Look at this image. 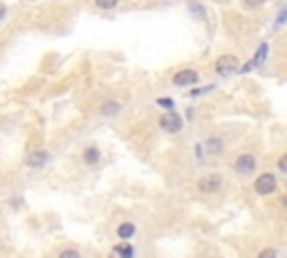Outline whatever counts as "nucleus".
I'll use <instances>...</instances> for the list:
<instances>
[{
    "label": "nucleus",
    "mask_w": 287,
    "mask_h": 258,
    "mask_svg": "<svg viewBox=\"0 0 287 258\" xmlns=\"http://www.w3.org/2000/svg\"><path fill=\"white\" fill-rule=\"evenodd\" d=\"M189 7H191L193 11H197V16H204V11H202V5H195V2H191V5H189Z\"/></svg>",
    "instance_id": "nucleus-18"
},
{
    "label": "nucleus",
    "mask_w": 287,
    "mask_h": 258,
    "mask_svg": "<svg viewBox=\"0 0 287 258\" xmlns=\"http://www.w3.org/2000/svg\"><path fill=\"white\" fill-rule=\"evenodd\" d=\"M236 70H238V58L231 56V54H224V56H220L218 61H215V72H218L220 77H229V74H234Z\"/></svg>",
    "instance_id": "nucleus-2"
},
{
    "label": "nucleus",
    "mask_w": 287,
    "mask_h": 258,
    "mask_svg": "<svg viewBox=\"0 0 287 258\" xmlns=\"http://www.w3.org/2000/svg\"><path fill=\"white\" fill-rule=\"evenodd\" d=\"M160 105H164V108H170V105H173V101H170V99H160Z\"/></svg>",
    "instance_id": "nucleus-20"
},
{
    "label": "nucleus",
    "mask_w": 287,
    "mask_h": 258,
    "mask_svg": "<svg viewBox=\"0 0 287 258\" xmlns=\"http://www.w3.org/2000/svg\"><path fill=\"white\" fill-rule=\"evenodd\" d=\"M200 81V74L195 72V70H182V72H177L175 77H173V83L177 85V88H184V85H193Z\"/></svg>",
    "instance_id": "nucleus-4"
},
{
    "label": "nucleus",
    "mask_w": 287,
    "mask_h": 258,
    "mask_svg": "<svg viewBox=\"0 0 287 258\" xmlns=\"http://www.w3.org/2000/svg\"><path fill=\"white\" fill-rule=\"evenodd\" d=\"M220 184H222L220 175H204V178L197 180V189L202 191V193H213V191L220 189Z\"/></svg>",
    "instance_id": "nucleus-3"
},
{
    "label": "nucleus",
    "mask_w": 287,
    "mask_h": 258,
    "mask_svg": "<svg viewBox=\"0 0 287 258\" xmlns=\"http://www.w3.org/2000/svg\"><path fill=\"white\" fill-rule=\"evenodd\" d=\"M256 169V159L254 155H240L238 159H236V171H238L240 175H249L254 173Z\"/></svg>",
    "instance_id": "nucleus-6"
},
{
    "label": "nucleus",
    "mask_w": 287,
    "mask_h": 258,
    "mask_svg": "<svg viewBox=\"0 0 287 258\" xmlns=\"http://www.w3.org/2000/svg\"><path fill=\"white\" fill-rule=\"evenodd\" d=\"M119 110H121V103H117V101H108V103H103L101 115L103 117H115Z\"/></svg>",
    "instance_id": "nucleus-9"
},
{
    "label": "nucleus",
    "mask_w": 287,
    "mask_h": 258,
    "mask_svg": "<svg viewBox=\"0 0 287 258\" xmlns=\"http://www.w3.org/2000/svg\"><path fill=\"white\" fill-rule=\"evenodd\" d=\"M49 159V155L45 153V151H36V153L27 155V166H32V169H41V166H45V162Z\"/></svg>",
    "instance_id": "nucleus-8"
},
{
    "label": "nucleus",
    "mask_w": 287,
    "mask_h": 258,
    "mask_svg": "<svg viewBox=\"0 0 287 258\" xmlns=\"http://www.w3.org/2000/svg\"><path fill=\"white\" fill-rule=\"evenodd\" d=\"M265 58H267V43H261V48H258L256 56L251 58V63H247L245 68H242V72H251V70H256L258 65L265 63Z\"/></svg>",
    "instance_id": "nucleus-7"
},
{
    "label": "nucleus",
    "mask_w": 287,
    "mask_h": 258,
    "mask_svg": "<svg viewBox=\"0 0 287 258\" xmlns=\"http://www.w3.org/2000/svg\"><path fill=\"white\" fill-rule=\"evenodd\" d=\"M276 186H278V182H276V178H274L271 173H263L261 178L254 182V189H256V193H258V195L274 193V191H276Z\"/></svg>",
    "instance_id": "nucleus-1"
},
{
    "label": "nucleus",
    "mask_w": 287,
    "mask_h": 258,
    "mask_svg": "<svg viewBox=\"0 0 287 258\" xmlns=\"http://www.w3.org/2000/svg\"><path fill=\"white\" fill-rule=\"evenodd\" d=\"M283 206H287V195H285V198H283Z\"/></svg>",
    "instance_id": "nucleus-22"
},
{
    "label": "nucleus",
    "mask_w": 287,
    "mask_h": 258,
    "mask_svg": "<svg viewBox=\"0 0 287 258\" xmlns=\"http://www.w3.org/2000/svg\"><path fill=\"white\" fill-rule=\"evenodd\" d=\"M83 159L88 164H96L99 162V151H96V148H88V151L83 153Z\"/></svg>",
    "instance_id": "nucleus-11"
},
{
    "label": "nucleus",
    "mask_w": 287,
    "mask_h": 258,
    "mask_svg": "<svg viewBox=\"0 0 287 258\" xmlns=\"http://www.w3.org/2000/svg\"><path fill=\"white\" fill-rule=\"evenodd\" d=\"M117 233H119V238H121V240H128V238L135 233V227L130 225V222H126V225H121L117 229Z\"/></svg>",
    "instance_id": "nucleus-10"
},
{
    "label": "nucleus",
    "mask_w": 287,
    "mask_h": 258,
    "mask_svg": "<svg viewBox=\"0 0 287 258\" xmlns=\"http://www.w3.org/2000/svg\"><path fill=\"white\" fill-rule=\"evenodd\" d=\"M209 148H211V153H220L222 142H220V139H209Z\"/></svg>",
    "instance_id": "nucleus-14"
},
{
    "label": "nucleus",
    "mask_w": 287,
    "mask_h": 258,
    "mask_svg": "<svg viewBox=\"0 0 287 258\" xmlns=\"http://www.w3.org/2000/svg\"><path fill=\"white\" fill-rule=\"evenodd\" d=\"M61 258H79V252H72V249H68V252L61 254Z\"/></svg>",
    "instance_id": "nucleus-17"
},
{
    "label": "nucleus",
    "mask_w": 287,
    "mask_h": 258,
    "mask_svg": "<svg viewBox=\"0 0 287 258\" xmlns=\"http://www.w3.org/2000/svg\"><path fill=\"white\" fill-rule=\"evenodd\" d=\"M95 2L99 9H112V7H117V0H95Z\"/></svg>",
    "instance_id": "nucleus-13"
},
{
    "label": "nucleus",
    "mask_w": 287,
    "mask_h": 258,
    "mask_svg": "<svg viewBox=\"0 0 287 258\" xmlns=\"http://www.w3.org/2000/svg\"><path fill=\"white\" fill-rule=\"evenodd\" d=\"M267 256H276V252H274V249H265V252H261V258H267Z\"/></svg>",
    "instance_id": "nucleus-19"
},
{
    "label": "nucleus",
    "mask_w": 287,
    "mask_h": 258,
    "mask_svg": "<svg viewBox=\"0 0 287 258\" xmlns=\"http://www.w3.org/2000/svg\"><path fill=\"white\" fill-rule=\"evenodd\" d=\"M242 2H245V7H261V5H265V0H242Z\"/></svg>",
    "instance_id": "nucleus-15"
},
{
    "label": "nucleus",
    "mask_w": 287,
    "mask_h": 258,
    "mask_svg": "<svg viewBox=\"0 0 287 258\" xmlns=\"http://www.w3.org/2000/svg\"><path fill=\"white\" fill-rule=\"evenodd\" d=\"M115 254H119V256H123V258H130L135 252L130 245H117V247H115Z\"/></svg>",
    "instance_id": "nucleus-12"
},
{
    "label": "nucleus",
    "mask_w": 287,
    "mask_h": 258,
    "mask_svg": "<svg viewBox=\"0 0 287 258\" xmlns=\"http://www.w3.org/2000/svg\"><path fill=\"white\" fill-rule=\"evenodd\" d=\"M160 126L164 128L166 132H180L182 119H180V115H175V112H166V115H162Z\"/></svg>",
    "instance_id": "nucleus-5"
},
{
    "label": "nucleus",
    "mask_w": 287,
    "mask_h": 258,
    "mask_svg": "<svg viewBox=\"0 0 287 258\" xmlns=\"http://www.w3.org/2000/svg\"><path fill=\"white\" fill-rule=\"evenodd\" d=\"M278 169H281L283 173H287V155H283V157L278 159Z\"/></svg>",
    "instance_id": "nucleus-16"
},
{
    "label": "nucleus",
    "mask_w": 287,
    "mask_h": 258,
    "mask_svg": "<svg viewBox=\"0 0 287 258\" xmlns=\"http://www.w3.org/2000/svg\"><path fill=\"white\" fill-rule=\"evenodd\" d=\"M5 14H7V9L2 5H0V21H2V18H5Z\"/></svg>",
    "instance_id": "nucleus-21"
}]
</instances>
